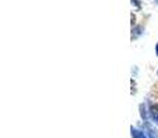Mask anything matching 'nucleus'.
I'll use <instances>...</instances> for the list:
<instances>
[{
  "label": "nucleus",
  "instance_id": "nucleus-1",
  "mask_svg": "<svg viewBox=\"0 0 158 138\" xmlns=\"http://www.w3.org/2000/svg\"><path fill=\"white\" fill-rule=\"evenodd\" d=\"M148 116L158 126V104H148Z\"/></svg>",
  "mask_w": 158,
  "mask_h": 138
},
{
  "label": "nucleus",
  "instance_id": "nucleus-2",
  "mask_svg": "<svg viewBox=\"0 0 158 138\" xmlns=\"http://www.w3.org/2000/svg\"><path fill=\"white\" fill-rule=\"evenodd\" d=\"M142 32H143V28L142 26L132 28V40H136L139 36H142Z\"/></svg>",
  "mask_w": 158,
  "mask_h": 138
},
{
  "label": "nucleus",
  "instance_id": "nucleus-3",
  "mask_svg": "<svg viewBox=\"0 0 158 138\" xmlns=\"http://www.w3.org/2000/svg\"><path fill=\"white\" fill-rule=\"evenodd\" d=\"M131 133H132V138H148L143 131L137 130V128H133V127L131 128Z\"/></svg>",
  "mask_w": 158,
  "mask_h": 138
},
{
  "label": "nucleus",
  "instance_id": "nucleus-4",
  "mask_svg": "<svg viewBox=\"0 0 158 138\" xmlns=\"http://www.w3.org/2000/svg\"><path fill=\"white\" fill-rule=\"evenodd\" d=\"M140 0H132V4H135L136 6V8H140Z\"/></svg>",
  "mask_w": 158,
  "mask_h": 138
},
{
  "label": "nucleus",
  "instance_id": "nucleus-5",
  "mask_svg": "<svg viewBox=\"0 0 158 138\" xmlns=\"http://www.w3.org/2000/svg\"><path fill=\"white\" fill-rule=\"evenodd\" d=\"M156 51H157V55H158V43L156 44Z\"/></svg>",
  "mask_w": 158,
  "mask_h": 138
},
{
  "label": "nucleus",
  "instance_id": "nucleus-6",
  "mask_svg": "<svg viewBox=\"0 0 158 138\" xmlns=\"http://www.w3.org/2000/svg\"><path fill=\"white\" fill-rule=\"evenodd\" d=\"M154 2H156V3H157V4H158V0H154Z\"/></svg>",
  "mask_w": 158,
  "mask_h": 138
},
{
  "label": "nucleus",
  "instance_id": "nucleus-7",
  "mask_svg": "<svg viewBox=\"0 0 158 138\" xmlns=\"http://www.w3.org/2000/svg\"><path fill=\"white\" fill-rule=\"evenodd\" d=\"M157 75H158V72H157Z\"/></svg>",
  "mask_w": 158,
  "mask_h": 138
}]
</instances>
